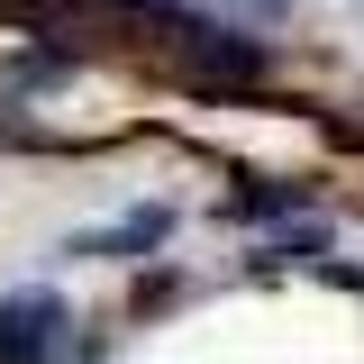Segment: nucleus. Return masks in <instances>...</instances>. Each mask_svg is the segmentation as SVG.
Here are the masks:
<instances>
[{"label": "nucleus", "instance_id": "f257e3e1", "mask_svg": "<svg viewBox=\"0 0 364 364\" xmlns=\"http://www.w3.org/2000/svg\"><path fill=\"white\" fill-rule=\"evenodd\" d=\"M64 328V301L55 291H9L0 301V364H37Z\"/></svg>", "mask_w": 364, "mask_h": 364}, {"label": "nucleus", "instance_id": "f03ea898", "mask_svg": "<svg viewBox=\"0 0 364 364\" xmlns=\"http://www.w3.org/2000/svg\"><path fill=\"white\" fill-rule=\"evenodd\" d=\"M164 228H173V210H128L119 228L82 237V255H146V246H164Z\"/></svg>", "mask_w": 364, "mask_h": 364}]
</instances>
